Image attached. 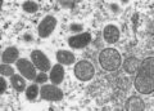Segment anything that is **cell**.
Wrapping results in <instances>:
<instances>
[{
    "mask_svg": "<svg viewBox=\"0 0 154 111\" xmlns=\"http://www.w3.org/2000/svg\"><path fill=\"white\" fill-rule=\"evenodd\" d=\"M125 109L128 110V111H143L145 109V103H144V101L140 97L132 96V97H130L127 100Z\"/></svg>",
    "mask_w": 154,
    "mask_h": 111,
    "instance_id": "10",
    "label": "cell"
},
{
    "mask_svg": "<svg viewBox=\"0 0 154 111\" xmlns=\"http://www.w3.org/2000/svg\"><path fill=\"white\" fill-rule=\"evenodd\" d=\"M25 40H27V41H31V40H32V38H31V36L27 34V35L25 36Z\"/></svg>",
    "mask_w": 154,
    "mask_h": 111,
    "instance_id": "23",
    "label": "cell"
},
{
    "mask_svg": "<svg viewBox=\"0 0 154 111\" xmlns=\"http://www.w3.org/2000/svg\"><path fill=\"white\" fill-rule=\"evenodd\" d=\"M18 56H19V52L16 47H9L7 48L5 51L3 52L2 54V60H3V64H13V62L18 61Z\"/></svg>",
    "mask_w": 154,
    "mask_h": 111,
    "instance_id": "11",
    "label": "cell"
},
{
    "mask_svg": "<svg viewBox=\"0 0 154 111\" xmlns=\"http://www.w3.org/2000/svg\"><path fill=\"white\" fill-rule=\"evenodd\" d=\"M95 74V69L91 62L89 61H80L75 66V75L76 78L81 81H88L91 80Z\"/></svg>",
    "mask_w": 154,
    "mask_h": 111,
    "instance_id": "3",
    "label": "cell"
},
{
    "mask_svg": "<svg viewBox=\"0 0 154 111\" xmlns=\"http://www.w3.org/2000/svg\"><path fill=\"white\" fill-rule=\"evenodd\" d=\"M0 74H2V76H13L14 70H13V67L8 66L7 64H4L2 67H0Z\"/></svg>",
    "mask_w": 154,
    "mask_h": 111,
    "instance_id": "18",
    "label": "cell"
},
{
    "mask_svg": "<svg viewBox=\"0 0 154 111\" xmlns=\"http://www.w3.org/2000/svg\"><path fill=\"white\" fill-rule=\"evenodd\" d=\"M91 41V34L89 32H84L80 34V35H75L71 36L68 39V44L72 48H76V49H80V48H84Z\"/></svg>",
    "mask_w": 154,
    "mask_h": 111,
    "instance_id": "8",
    "label": "cell"
},
{
    "mask_svg": "<svg viewBox=\"0 0 154 111\" xmlns=\"http://www.w3.org/2000/svg\"><path fill=\"white\" fill-rule=\"evenodd\" d=\"M31 58H32V62H33V65H35V67L40 71L45 72V71L50 70V66H51L50 61L41 51H33L31 53Z\"/></svg>",
    "mask_w": 154,
    "mask_h": 111,
    "instance_id": "6",
    "label": "cell"
},
{
    "mask_svg": "<svg viewBox=\"0 0 154 111\" xmlns=\"http://www.w3.org/2000/svg\"><path fill=\"white\" fill-rule=\"evenodd\" d=\"M17 69L22 74V76H26V79L28 80H35L36 79V67L33 64H31L30 61H27L26 58H19L17 61Z\"/></svg>",
    "mask_w": 154,
    "mask_h": 111,
    "instance_id": "4",
    "label": "cell"
},
{
    "mask_svg": "<svg viewBox=\"0 0 154 111\" xmlns=\"http://www.w3.org/2000/svg\"><path fill=\"white\" fill-rule=\"evenodd\" d=\"M37 94H38V87H36V84L30 85L27 88V90H26V97H27V100H30V101L35 100L37 97Z\"/></svg>",
    "mask_w": 154,
    "mask_h": 111,
    "instance_id": "16",
    "label": "cell"
},
{
    "mask_svg": "<svg viewBox=\"0 0 154 111\" xmlns=\"http://www.w3.org/2000/svg\"><path fill=\"white\" fill-rule=\"evenodd\" d=\"M41 98L46 101H60L63 98V92H62L55 85H48L45 84L40 90Z\"/></svg>",
    "mask_w": 154,
    "mask_h": 111,
    "instance_id": "5",
    "label": "cell"
},
{
    "mask_svg": "<svg viewBox=\"0 0 154 111\" xmlns=\"http://www.w3.org/2000/svg\"><path fill=\"white\" fill-rule=\"evenodd\" d=\"M55 57L60 65H71L75 62V54L68 51H58Z\"/></svg>",
    "mask_w": 154,
    "mask_h": 111,
    "instance_id": "13",
    "label": "cell"
},
{
    "mask_svg": "<svg viewBox=\"0 0 154 111\" xmlns=\"http://www.w3.org/2000/svg\"><path fill=\"white\" fill-rule=\"evenodd\" d=\"M22 7L28 13H36L38 11V4L35 3V2H25Z\"/></svg>",
    "mask_w": 154,
    "mask_h": 111,
    "instance_id": "17",
    "label": "cell"
},
{
    "mask_svg": "<svg viewBox=\"0 0 154 111\" xmlns=\"http://www.w3.org/2000/svg\"><path fill=\"white\" fill-rule=\"evenodd\" d=\"M63 76H64V69H63V66H62L60 64L55 65L51 69V71H50V80H51V83L54 85L60 84L62 80H63Z\"/></svg>",
    "mask_w": 154,
    "mask_h": 111,
    "instance_id": "12",
    "label": "cell"
},
{
    "mask_svg": "<svg viewBox=\"0 0 154 111\" xmlns=\"http://www.w3.org/2000/svg\"><path fill=\"white\" fill-rule=\"evenodd\" d=\"M55 26H57V18L53 16H46L38 25V35L41 38L50 36V34L54 31Z\"/></svg>",
    "mask_w": 154,
    "mask_h": 111,
    "instance_id": "7",
    "label": "cell"
},
{
    "mask_svg": "<svg viewBox=\"0 0 154 111\" xmlns=\"http://www.w3.org/2000/svg\"><path fill=\"white\" fill-rule=\"evenodd\" d=\"M11 81H12L13 88L16 89L17 92H22V90L26 89V81H25V79H23L22 76L13 75V76H11Z\"/></svg>",
    "mask_w": 154,
    "mask_h": 111,
    "instance_id": "15",
    "label": "cell"
},
{
    "mask_svg": "<svg viewBox=\"0 0 154 111\" xmlns=\"http://www.w3.org/2000/svg\"><path fill=\"white\" fill-rule=\"evenodd\" d=\"M7 89V81L4 78H0V94H4Z\"/></svg>",
    "mask_w": 154,
    "mask_h": 111,
    "instance_id": "20",
    "label": "cell"
},
{
    "mask_svg": "<svg viewBox=\"0 0 154 111\" xmlns=\"http://www.w3.org/2000/svg\"><path fill=\"white\" fill-rule=\"evenodd\" d=\"M71 30L73 31V32H76V31H81V30H82V26L79 25V23H72V25H71Z\"/></svg>",
    "mask_w": 154,
    "mask_h": 111,
    "instance_id": "22",
    "label": "cell"
},
{
    "mask_svg": "<svg viewBox=\"0 0 154 111\" xmlns=\"http://www.w3.org/2000/svg\"><path fill=\"white\" fill-rule=\"evenodd\" d=\"M59 4L62 7H68V8H73L75 7V4L76 2H66V0H60Z\"/></svg>",
    "mask_w": 154,
    "mask_h": 111,
    "instance_id": "21",
    "label": "cell"
},
{
    "mask_svg": "<svg viewBox=\"0 0 154 111\" xmlns=\"http://www.w3.org/2000/svg\"><path fill=\"white\" fill-rule=\"evenodd\" d=\"M99 62L105 71H114L121 66V54L113 48H107L100 53Z\"/></svg>",
    "mask_w": 154,
    "mask_h": 111,
    "instance_id": "2",
    "label": "cell"
},
{
    "mask_svg": "<svg viewBox=\"0 0 154 111\" xmlns=\"http://www.w3.org/2000/svg\"><path fill=\"white\" fill-rule=\"evenodd\" d=\"M103 36H104V40L109 43V44H114L117 43L119 39V30L118 27H116L114 25H108L104 27L103 30Z\"/></svg>",
    "mask_w": 154,
    "mask_h": 111,
    "instance_id": "9",
    "label": "cell"
},
{
    "mask_svg": "<svg viewBox=\"0 0 154 111\" xmlns=\"http://www.w3.org/2000/svg\"><path fill=\"white\" fill-rule=\"evenodd\" d=\"M36 83L37 84H42V83H45V81L48 80V76H46V74H45V72H40V74H38L37 76H36Z\"/></svg>",
    "mask_w": 154,
    "mask_h": 111,
    "instance_id": "19",
    "label": "cell"
},
{
    "mask_svg": "<svg viewBox=\"0 0 154 111\" xmlns=\"http://www.w3.org/2000/svg\"><path fill=\"white\" fill-rule=\"evenodd\" d=\"M139 65L140 64H139V60L136 57H128L123 64V69L126 72H128V74H134V72L139 69Z\"/></svg>",
    "mask_w": 154,
    "mask_h": 111,
    "instance_id": "14",
    "label": "cell"
},
{
    "mask_svg": "<svg viewBox=\"0 0 154 111\" xmlns=\"http://www.w3.org/2000/svg\"><path fill=\"white\" fill-rule=\"evenodd\" d=\"M135 79V88L141 94H150L154 92V57L144 60Z\"/></svg>",
    "mask_w": 154,
    "mask_h": 111,
    "instance_id": "1",
    "label": "cell"
}]
</instances>
